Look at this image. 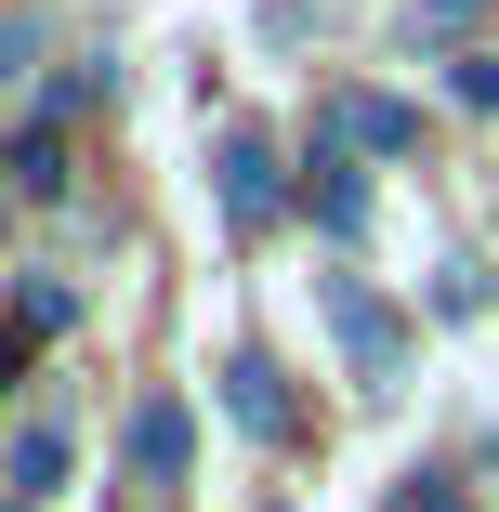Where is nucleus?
<instances>
[{"instance_id":"f257e3e1","label":"nucleus","mask_w":499,"mask_h":512,"mask_svg":"<svg viewBox=\"0 0 499 512\" xmlns=\"http://www.w3.org/2000/svg\"><path fill=\"white\" fill-rule=\"evenodd\" d=\"M316 302H329V329H342L355 381H394V368H408V316H394L368 276H316Z\"/></svg>"},{"instance_id":"f03ea898","label":"nucleus","mask_w":499,"mask_h":512,"mask_svg":"<svg viewBox=\"0 0 499 512\" xmlns=\"http://www.w3.org/2000/svg\"><path fill=\"white\" fill-rule=\"evenodd\" d=\"M211 184H224V224H237V237H263V224H276V197H289V184H276V145H263L250 119H224Z\"/></svg>"},{"instance_id":"7ed1b4c3","label":"nucleus","mask_w":499,"mask_h":512,"mask_svg":"<svg viewBox=\"0 0 499 512\" xmlns=\"http://www.w3.org/2000/svg\"><path fill=\"white\" fill-rule=\"evenodd\" d=\"M224 421L237 434H263V447H289V434H303V407H289V381H276V355H224Z\"/></svg>"},{"instance_id":"20e7f679","label":"nucleus","mask_w":499,"mask_h":512,"mask_svg":"<svg viewBox=\"0 0 499 512\" xmlns=\"http://www.w3.org/2000/svg\"><path fill=\"white\" fill-rule=\"evenodd\" d=\"M316 132H329V145H368V158H408V145H421V106H394V92H329Z\"/></svg>"},{"instance_id":"39448f33","label":"nucleus","mask_w":499,"mask_h":512,"mask_svg":"<svg viewBox=\"0 0 499 512\" xmlns=\"http://www.w3.org/2000/svg\"><path fill=\"white\" fill-rule=\"evenodd\" d=\"M66 486V421H53V407H40V421L14 434V447H0V499H14V512H40Z\"/></svg>"},{"instance_id":"423d86ee","label":"nucleus","mask_w":499,"mask_h":512,"mask_svg":"<svg viewBox=\"0 0 499 512\" xmlns=\"http://www.w3.org/2000/svg\"><path fill=\"white\" fill-rule=\"evenodd\" d=\"M184 460H197V421H184V394H145V407H132V473H158V486H171Z\"/></svg>"},{"instance_id":"0eeeda50","label":"nucleus","mask_w":499,"mask_h":512,"mask_svg":"<svg viewBox=\"0 0 499 512\" xmlns=\"http://www.w3.org/2000/svg\"><path fill=\"white\" fill-rule=\"evenodd\" d=\"M303 197H316V224H329V237H368V184L342 171V145H329V132H316V184H303Z\"/></svg>"},{"instance_id":"6e6552de","label":"nucleus","mask_w":499,"mask_h":512,"mask_svg":"<svg viewBox=\"0 0 499 512\" xmlns=\"http://www.w3.org/2000/svg\"><path fill=\"white\" fill-rule=\"evenodd\" d=\"M66 316H79V289H66V276H27V289H14V329H27V342H53Z\"/></svg>"},{"instance_id":"1a4fd4ad","label":"nucleus","mask_w":499,"mask_h":512,"mask_svg":"<svg viewBox=\"0 0 499 512\" xmlns=\"http://www.w3.org/2000/svg\"><path fill=\"white\" fill-rule=\"evenodd\" d=\"M381 512H473V499H460V473H394Z\"/></svg>"},{"instance_id":"9d476101","label":"nucleus","mask_w":499,"mask_h":512,"mask_svg":"<svg viewBox=\"0 0 499 512\" xmlns=\"http://www.w3.org/2000/svg\"><path fill=\"white\" fill-rule=\"evenodd\" d=\"M14 184H27V197H66V145L27 132V145H14Z\"/></svg>"},{"instance_id":"9b49d317","label":"nucleus","mask_w":499,"mask_h":512,"mask_svg":"<svg viewBox=\"0 0 499 512\" xmlns=\"http://www.w3.org/2000/svg\"><path fill=\"white\" fill-rule=\"evenodd\" d=\"M434 316H486V263H447L434 276Z\"/></svg>"},{"instance_id":"f8f14e48","label":"nucleus","mask_w":499,"mask_h":512,"mask_svg":"<svg viewBox=\"0 0 499 512\" xmlns=\"http://www.w3.org/2000/svg\"><path fill=\"white\" fill-rule=\"evenodd\" d=\"M460 106H486V119H499V53H460Z\"/></svg>"},{"instance_id":"ddd939ff","label":"nucleus","mask_w":499,"mask_h":512,"mask_svg":"<svg viewBox=\"0 0 499 512\" xmlns=\"http://www.w3.org/2000/svg\"><path fill=\"white\" fill-rule=\"evenodd\" d=\"M27 66H40V27L14 14V27H0V79H27Z\"/></svg>"},{"instance_id":"4468645a","label":"nucleus","mask_w":499,"mask_h":512,"mask_svg":"<svg viewBox=\"0 0 499 512\" xmlns=\"http://www.w3.org/2000/svg\"><path fill=\"white\" fill-rule=\"evenodd\" d=\"M14 368H27V329H0V381H14Z\"/></svg>"}]
</instances>
